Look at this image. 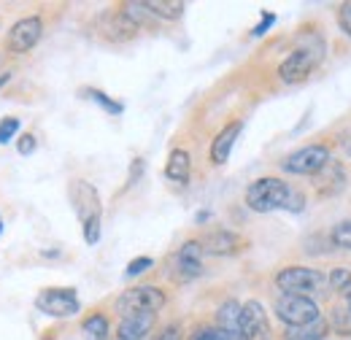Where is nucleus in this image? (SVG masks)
<instances>
[{"instance_id": "1", "label": "nucleus", "mask_w": 351, "mask_h": 340, "mask_svg": "<svg viewBox=\"0 0 351 340\" xmlns=\"http://www.w3.org/2000/svg\"><path fill=\"white\" fill-rule=\"evenodd\" d=\"M246 206L254 213H270V211H292L300 213L306 208V195L300 189H292L287 181L276 175L257 178L246 189Z\"/></svg>"}, {"instance_id": "2", "label": "nucleus", "mask_w": 351, "mask_h": 340, "mask_svg": "<svg viewBox=\"0 0 351 340\" xmlns=\"http://www.w3.org/2000/svg\"><path fill=\"white\" fill-rule=\"evenodd\" d=\"M276 287H278L284 295L311 298V295H319V292L327 289V276H324L322 270H313V267L292 265V267L278 270V276H276Z\"/></svg>"}, {"instance_id": "3", "label": "nucleus", "mask_w": 351, "mask_h": 340, "mask_svg": "<svg viewBox=\"0 0 351 340\" xmlns=\"http://www.w3.org/2000/svg\"><path fill=\"white\" fill-rule=\"evenodd\" d=\"M165 302L168 298L160 287H135V289H128L119 295L117 311L125 319V316H135V313H157Z\"/></svg>"}, {"instance_id": "4", "label": "nucleus", "mask_w": 351, "mask_h": 340, "mask_svg": "<svg viewBox=\"0 0 351 340\" xmlns=\"http://www.w3.org/2000/svg\"><path fill=\"white\" fill-rule=\"evenodd\" d=\"M36 308L51 316V319H71L82 311V302L76 298V289L71 287H51V289H44L38 292L36 298Z\"/></svg>"}, {"instance_id": "5", "label": "nucleus", "mask_w": 351, "mask_h": 340, "mask_svg": "<svg viewBox=\"0 0 351 340\" xmlns=\"http://www.w3.org/2000/svg\"><path fill=\"white\" fill-rule=\"evenodd\" d=\"M322 60V41H316L313 46H300L295 49L281 65H278V76L281 82L287 84H295V82H303L311 76V71L319 65Z\"/></svg>"}, {"instance_id": "6", "label": "nucleus", "mask_w": 351, "mask_h": 340, "mask_svg": "<svg viewBox=\"0 0 351 340\" xmlns=\"http://www.w3.org/2000/svg\"><path fill=\"white\" fill-rule=\"evenodd\" d=\"M327 162H330V149L322 143H313V146H303V149L292 151L281 162V168L292 175H319L327 168Z\"/></svg>"}, {"instance_id": "7", "label": "nucleus", "mask_w": 351, "mask_h": 340, "mask_svg": "<svg viewBox=\"0 0 351 340\" xmlns=\"http://www.w3.org/2000/svg\"><path fill=\"white\" fill-rule=\"evenodd\" d=\"M276 316L287 324V327H300L313 319H319V305L311 298H300V295H281L276 300Z\"/></svg>"}, {"instance_id": "8", "label": "nucleus", "mask_w": 351, "mask_h": 340, "mask_svg": "<svg viewBox=\"0 0 351 340\" xmlns=\"http://www.w3.org/2000/svg\"><path fill=\"white\" fill-rule=\"evenodd\" d=\"M41 36H44V19L38 14L22 16L19 22L11 25V30L5 36V49L11 54H25V51H30L36 43L41 41Z\"/></svg>"}, {"instance_id": "9", "label": "nucleus", "mask_w": 351, "mask_h": 340, "mask_svg": "<svg viewBox=\"0 0 351 340\" xmlns=\"http://www.w3.org/2000/svg\"><path fill=\"white\" fill-rule=\"evenodd\" d=\"M238 332L243 335V340H270V321L257 300H249L246 305H241Z\"/></svg>"}, {"instance_id": "10", "label": "nucleus", "mask_w": 351, "mask_h": 340, "mask_svg": "<svg viewBox=\"0 0 351 340\" xmlns=\"http://www.w3.org/2000/svg\"><path fill=\"white\" fill-rule=\"evenodd\" d=\"M200 246L206 254H214V256H227V254H238L249 246V241L232 230H214L208 235L200 238Z\"/></svg>"}, {"instance_id": "11", "label": "nucleus", "mask_w": 351, "mask_h": 340, "mask_svg": "<svg viewBox=\"0 0 351 340\" xmlns=\"http://www.w3.org/2000/svg\"><path fill=\"white\" fill-rule=\"evenodd\" d=\"M203 246L200 241H186L176 254V281H192L203 273Z\"/></svg>"}, {"instance_id": "12", "label": "nucleus", "mask_w": 351, "mask_h": 340, "mask_svg": "<svg viewBox=\"0 0 351 340\" xmlns=\"http://www.w3.org/2000/svg\"><path fill=\"white\" fill-rule=\"evenodd\" d=\"M71 197H73V206H76V213H79L82 221H89V219L100 216V197L92 189V184H87V181H73Z\"/></svg>"}, {"instance_id": "13", "label": "nucleus", "mask_w": 351, "mask_h": 340, "mask_svg": "<svg viewBox=\"0 0 351 340\" xmlns=\"http://www.w3.org/2000/svg\"><path fill=\"white\" fill-rule=\"evenodd\" d=\"M152 327H154V313H135V316H125L119 321L117 335L119 340H146Z\"/></svg>"}, {"instance_id": "14", "label": "nucleus", "mask_w": 351, "mask_h": 340, "mask_svg": "<svg viewBox=\"0 0 351 340\" xmlns=\"http://www.w3.org/2000/svg\"><path fill=\"white\" fill-rule=\"evenodd\" d=\"M241 130H243V122H230V125L214 138V143H211V162H214V165H224V162H227V157H230V151H232V146H235Z\"/></svg>"}, {"instance_id": "15", "label": "nucleus", "mask_w": 351, "mask_h": 340, "mask_svg": "<svg viewBox=\"0 0 351 340\" xmlns=\"http://www.w3.org/2000/svg\"><path fill=\"white\" fill-rule=\"evenodd\" d=\"M330 332V321L324 316L308 321V324H300V327H287L284 330V338L287 340H324Z\"/></svg>"}, {"instance_id": "16", "label": "nucleus", "mask_w": 351, "mask_h": 340, "mask_svg": "<svg viewBox=\"0 0 351 340\" xmlns=\"http://www.w3.org/2000/svg\"><path fill=\"white\" fill-rule=\"evenodd\" d=\"M165 175L176 181V184H186L189 175H192V157L186 149H173L171 157H168V165H165Z\"/></svg>"}, {"instance_id": "17", "label": "nucleus", "mask_w": 351, "mask_h": 340, "mask_svg": "<svg viewBox=\"0 0 351 340\" xmlns=\"http://www.w3.org/2000/svg\"><path fill=\"white\" fill-rule=\"evenodd\" d=\"M143 5H146L149 14H154L160 19H178L184 14V8H186L181 0H146Z\"/></svg>"}, {"instance_id": "18", "label": "nucleus", "mask_w": 351, "mask_h": 340, "mask_svg": "<svg viewBox=\"0 0 351 340\" xmlns=\"http://www.w3.org/2000/svg\"><path fill=\"white\" fill-rule=\"evenodd\" d=\"M217 321H219V327H224V330H235V332H238V321H241V302L227 300L224 305H219V311H217Z\"/></svg>"}, {"instance_id": "19", "label": "nucleus", "mask_w": 351, "mask_h": 340, "mask_svg": "<svg viewBox=\"0 0 351 340\" xmlns=\"http://www.w3.org/2000/svg\"><path fill=\"white\" fill-rule=\"evenodd\" d=\"M82 330H84L87 340H106L108 338V319L103 313H92V316L84 319Z\"/></svg>"}, {"instance_id": "20", "label": "nucleus", "mask_w": 351, "mask_h": 340, "mask_svg": "<svg viewBox=\"0 0 351 340\" xmlns=\"http://www.w3.org/2000/svg\"><path fill=\"white\" fill-rule=\"evenodd\" d=\"M189 340H243L241 332H235V330H224V327H197Z\"/></svg>"}, {"instance_id": "21", "label": "nucleus", "mask_w": 351, "mask_h": 340, "mask_svg": "<svg viewBox=\"0 0 351 340\" xmlns=\"http://www.w3.org/2000/svg\"><path fill=\"white\" fill-rule=\"evenodd\" d=\"M322 173H327V178H324V184H319L316 189H322L324 195H332V192H338V189L343 186V168H341L338 162H327V168L322 170Z\"/></svg>"}, {"instance_id": "22", "label": "nucleus", "mask_w": 351, "mask_h": 340, "mask_svg": "<svg viewBox=\"0 0 351 340\" xmlns=\"http://www.w3.org/2000/svg\"><path fill=\"white\" fill-rule=\"evenodd\" d=\"M327 287H332L338 295L349 298L351 295V270L349 267H332V270H330V278H327Z\"/></svg>"}, {"instance_id": "23", "label": "nucleus", "mask_w": 351, "mask_h": 340, "mask_svg": "<svg viewBox=\"0 0 351 340\" xmlns=\"http://www.w3.org/2000/svg\"><path fill=\"white\" fill-rule=\"evenodd\" d=\"M330 238H332L335 249H349L351 252V221H341V224H335Z\"/></svg>"}, {"instance_id": "24", "label": "nucleus", "mask_w": 351, "mask_h": 340, "mask_svg": "<svg viewBox=\"0 0 351 340\" xmlns=\"http://www.w3.org/2000/svg\"><path fill=\"white\" fill-rule=\"evenodd\" d=\"M19 125H22V119H16V117H5V119H0V143L14 141V135L19 132Z\"/></svg>"}, {"instance_id": "25", "label": "nucleus", "mask_w": 351, "mask_h": 340, "mask_svg": "<svg viewBox=\"0 0 351 340\" xmlns=\"http://www.w3.org/2000/svg\"><path fill=\"white\" fill-rule=\"evenodd\" d=\"M87 95L95 100V103H97V106H103L108 114H122V106H119V103H114V100H111L108 95H103L100 89H89Z\"/></svg>"}, {"instance_id": "26", "label": "nucleus", "mask_w": 351, "mask_h": 340, "mask_svg": "<svg viewBox=\"0 0 351 340\" xmlns=\"http://www.w3.org/2000/svg\"><path fill=\"white\" fill-rule=\"evenodd\" d=\"M152 267H154V259H152V256H138V259H132L130 265H128L125 276H128V278H135V276H141V273H146V270H152Z\"/></svg>"}, {"instance_id": "27", "label": "nucleus", "mask_w": 351, "mask_h": 340, "mask_svg": "<svg viewBox=\"0 0 351 340\" xmlns=\"http://www.w3.org/2000/svg\"><path fill=\"white\" fill-rule=\"evenodd\" d=\"M84 241H87L89 246H95V243L100 241V216L84 221Z\"/></svg>"}, {"instance_id": "28", "label": "nucleus", "mask_w": 351, "mask_h": 340, "mask_svg": "<svg viewBox=\"0 0 351 340\" xmlns=\"http://www.w3.org/2000/svg\"><path fill=\"white\" fill-rule=\"evenodd\" d=\"M36 146H38V143H36V135H33V132H25V135L19 138V143H16V151H19L22 157H30V154L36 151Z\"/></svg>"}, {"instance_id": "29", "label": "nucleus", "mask_w": 351, "mask_h": 340, "mask_svg": "<svg viewBox=\"0 0 351 340\" xmlns=\"http://www.w3.org/2000/svg\"><path fill=\"white\" fill-rule=\"evenodd\" d=\"M332 324L341 330V335H343V332H351V311L349 308H346V311H341V308H338V311H335V316H332Z\"/></svg>"}, {"instance_id": "30", "label": "nucleus", "mask_w": 351, "mask_h": 340, "mask_svg": "<svg viewBox=\"0 0 351 340\" xmlns=\"http://www.w3.org/2000/svg\"><path fill=\"white\" fill-rule=\"evenodd\" d=\"M338 22H341L343 33H346V36L351 38V3L341 5V11H338Z\"/></svg>"}, {"instance_id": "31", "label": "nucleus", "mask_w": 351, "mask_h": 340, "mask_svg": "<svg viewBox=\"0 0 351 340\" xmlns=\"http://www.w3.org/2000/svg\"><path fill=\"white\" fill-rule=\"evenodd\" d=\"M157 340H181V324H168V327L157 335Z\"/></svg>"}, {"instance_id": "32", "label": "nucleus", "mask_w": 351, "mask_h": 340, "mask_svg": "<svg viewBox=\"0 0 351 340\" xmlns=\"http://www.w3.org/2000/svg\"><path fill=\"white\" fill-rule=\"evenodd\" d=\"M273 22H276V16H273V14H263V22H260V25L252 30V36H265V30H267Z\"/></svg>"}, {"instance_id": "33", "label": "nucleus", "mask_w": 351, "mask_h": 340, "mask_svg": "<svg viewBox=\"0 0 351 340\" xmlns=\"http://www.w3.org/2000/svg\"><path fill=\"white\" fill-rule=\"evenodd\" d=\"M8 79H11V73H0V89L8 84Z\"/></svg>"}, {"instance_id": "34", "label": "nucleus", "mask_w": 351, "mask_h": 340, "mask_svg": "<svg viewBox=\"0 0 351 340\" xmlns=\"http://www.w3.org/2000/svg\"><path fill=\"white\" fill-rule=\"evenodd\" d=\"M346 146H349V149H351V138H346Z\"/></svg>"}, {"instance_id": "35", "label": "nucleus", "mask_w": 351, "mask_h": 340, "mask_svg": "<svg viewBox=\"0 0 351 340\" xmlns=\"http://www.w3.org/2000/svg\"><path fill=\"white\" fill-rule=\"evenodd\" d=\"M346 300H349V311H351V295H349V298H346Z\"/></svg>"}, {"instance_id": "36", "label": "nucleus", "mask_w": 351, "mask_h": 340, "mask_svg": "<svg viewBox=\"0 0 351 340\" xmlns=\"http://www.w3.org/2000/svg\"><path fill=\"white\" fill-rule=\"evenodd\" d=\"M0 232H3V219H0Z\"/></svg>"}, {"instance_id": "37", "label": "nucleus", "mask_w": 351, "mask_h": 340, "mask_svg": "<svg viewBox=\"0 0 351 340\" xmlns=\"http://www.w3.org/2000/svg\"><path fill=\"white\" fill-rule=\"evenodd\" d=\"M0 65H3V54H0Z\"/></svg>"}, {"instance_id": "38", "label": "nucleus", "mask_w": 351, "mask_h": 340, "mask_svg": "<svg viewBox=\"0 0 351 340\" xmlns=\"http://www.w3.org/2000/svg\"><path fill=\"white\" fill-rule=\"evenodd\" d=\"M44 340H51V338H44Z\"/></svg>"}]
</instances>
